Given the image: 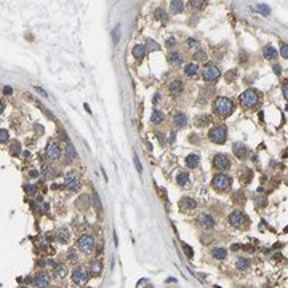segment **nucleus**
<instances>
[{
    "mask_svg": "<svg viewBox=\"0 0 288 288\" xmlns=\"http://www.w3.org/2000/svg\"><path fill=\"white\" fill-rule=\"evenodd\" d=\"M200 163V157L197 154H191L187 155V159H186V165L189 166V168H197Z\"/></svg>",
    "mask_w": 288,
    "mask_h": 288,
    "instance_id": "23",
    "label": "nucleus"
},
{
    "mask_svg": "<svg viewBox=\"0 0 288 288\" xmlns=\"http://www.w3.org/2000/svg\"><path fill=\"white\" fill-rule=\"evenodd\" d=\"M235 267L239 269V271H247V269L250 267V261L245 258H239L237 263H235Z\"/></svg>",
    "mask_w": 288,
    "mask_h": 288,
    "instance_id": "30",
    "label": "nucleus"
},
{
    "mask_svg": "<svg viewBox=\"0 0 288 288\" xmlns=\"http://www.w3.org/2000/svg\"><path fill=\"white\" fill-rule=\"evenodd\" d=\"M35 90H37V91H39V93H40V95H42V96H48V95H46V91H45L43 88H40V87H35Z\"/></svg>",
    "mask_w": 288,
    "mask_h": 288,
    "instance_id": "51",
    "label": "nucleus"
},
{
    "mask_svg": "<svg viewBox=\"0 0 288 288\" xmlns=\"http://www.w3.org/2000/svg\"><path fill=\"white\" fill-rule=\"evenodd\" d=\"M253 10L258 11V13H261V15H264V16H267L269 13H271V8H269L266 3H256L253 6Z\"/></svg>",
    "mask_w": 288,
    "mask_h": 288,
    "instance_id": "28",
    "label": "nucleus"
},
{
    "mask_svg": "<svg viewBox=\"0 0 288 288\" xmlns=\"http://www.w3.org/2000/svg\"><path fill=\"white\" fill-rule=\"evenodd\" d=\"M146 53H147V48H146V45H135L133 46V50H131V54L136 58V59H143L146 56Z\"/></svg>",
    "mask_w": 288,
    "mask_h": 288,
    "instance_id": "16",
    "label": "nucleus"
},
{
    "mask_svg": "<svg viewBox=\"0 0 288 288\" xmlns=\"http://www.w3.org/2000/svg\"><path fill=\"white\" fill-rule=\"evenodd\" d=\"M3 107H5V106H3V103H2V101H0V114L3 112Z\"/></svg>",
    "mask_w": 288,
    "mask_h": 288,
    "instance_id": "57",
    "label": "nucleus"
},
{
    "mask_svg": "<svg viewBox=\"0 0 288 288\" xmlns=\"http://www.w3.org/2000/svg\"><path fill=\"white\" fill-rule=\"evenodd\" d=\"M154 15H155L157 18H159L160 21H163V23H165L166 19H168V16H166V13H165V11L162 10V8H157V10L154 11Z\"/></svg>",
    "mask_w": 288,
    "mask_h": 288,
    "instance_id": "34",
    "label": "nucleus"
},
{
    "mask_svg": "<svg viewBox=\"0 0 288 288\" xmlns=\"http://www.w3.org/2000/svg\"><path fill=\"white\" fill-rule=\"evenodd\" d=\"M202 74H203V79H205L207 82H216L221 75V72H219V67L216 66V64H213V62H208L203 66L202 69Z\"/></svg>",
    "mask_w": 288,
    "mask_h": 288,
    "instance_id": "4",
    "label": "nucleus"
},
{
    "mask_svg": "<svg viewBox=\"0 0 288 288\" xmlns=\"http://www.w3.org/2000/svg\"><path fill=\"white\" fill-rule=\"evenodd\" d=\"M170 10H171V13H174V15H178V13H181L183 11V8H184V3L183 2H178V0H173V2H170Z\"/></svg>",
    "mask_w": 288,
    "mask_h": 288,
    "instance_id": "27",
    "label": "nucleus"
},
{
    "mask_svg": "<svg viewBox=\"0 0 288 288\" xmlns=\"http://www.w3.org/2000/svg\"><path fill=\"white\" fill-rule=\"evenodd\" d=\"M197 72H199V66L196 62H189V64H186V67H184V74H186V77H196L197 75Z\"/></svg>",
    "mask_w": 288,
    "mask_h": 288,
    "instance_id": "20",
    "label": "nucleus"
},
{
    "mask_svg": "<svg viewBox=\"0 0 288 288\" xmlns=\"http://www.w3.org/2000/svg\"><path fill=\"white\" fill-rule=\"evenodd\" d=\"M191 5L196 6V8H202L203 5H205V2H200V0H191Z\"/></svg>",
    "mask_w": 288,
    "mask_h": 288,
    "instance_id": "45",
    "label": "nucleus"
},
{
    "mask_svg": "<svg viewBox=\"0 0 288 288\" xmlns=\"http://www.w3.org/2000/svg\"><path fill=\"white\" fill-rule=\"evenodd\" d=\"M54 275H56L58 278H66L67 267L64 266V264H56V266H54Z\"/></svg>",
    "mask_w": 288,
    "mask_h": 288,
    "instance_id": "25",
    "label": "nucleus"
},
{
    "mask_svg": "<svg viewBox=\"0 0 288 288\" xmlns=\"http://www.w3.org/2000/svg\"><path fill=\"white\" fill-rule=\"evenodd\" d=\"M29 174L32 176V178H37V176H39V171H37V170H32V171H31Z\"/></svg>",
    "mask_w": 288,
    "mask_h": 288,
    "instance_id": "54",
    "label": "nucleus"
},
{
    "mask_svg": "<svg viewBox=\"0 0 288 288\" xmlns=\"http://www.w3.org/2000/svg\"><path fill=\"white\" fill-rule=\"evenodd\" d=\"M263 54H264V58H267V59H274L277 56V51H275V48H272V46H266V48L263 50Z\"/></svg>",
    "mask_w": 288,
    "mask_h": 288,
    "instance_id": "32",
    "label": "nucleus"
},
{
    "mask_svg": "<svg viewBox=\"0 0 288 288\" xmlns=\"http://www.w3.org/2000/svg\"><path fill=\"white\" fill-rule=\"evenodd\" d=\"M46 155H48V159H51V160H58L61 157V147L58 146L56 141L48 143V146H46Z\"/></svg>",
    "mask_w": 288,
    "mask_h": 288,
    "instance_id": "10",
    "label": "nucleus"
},
{
    "mask_svg": "<svg viewBox=\"0 0 288 288\" xmlns=\"http://www.w3.org/2000/svg\"><path fill=\"white\" fill-rule=\"evenodd\" d=\"M118 31H120V24H117V26H115L114 34H112V39H114V43H115V45L118 43Z\"/></svg>",
    "mask_w": 288,
    "mask_h": 288,
    "instance_id": "42",
    "label": "nucleus"
},
{
    "mask_svg": "<svg viewBox=\"0 0 288 288\" xmlns=\"http://www.w3.org/2000/svg\"><path fill=\"white\" fill-rule=\"evenodd\" d=\"M173 123H174V127H178V128H184L186 125H187V117H186V114H183V112H178L173 117Z\"/></svg>",
    "mask_w": 288,
    "mask_h": 288,
    "instance_id": "17",
    "label": "nucleus"
},
{
    "mask_svg": "<svg viewBox=\"0 0 288 288\" xmlns=\"http://www.w3.org/2000/svg\"><path fill=\"white\" fill-rule=\"evenodd\" d=\"M280 53H282V56H283V58H288V46H286V43H282V46H280Z\"/></svg>",
    "mask_w": 288,
    "mask_h": 288,
    "instance_id": "43",
    "label": "nucleus"
},
{
    "mask_svg": "<svg viewBox=\"0 0 288 288\" xmlns=\"http://www.w3.org/2000/svg\"><path fill=\"white\" fill-rule=\"evenodd\" d=\"M181 247H183V250H184V253H186V256H187L189 259H192V256H194V251H192V248L187 245V243H184V242H181Z\"/></svg>",
    "mask_w": 288,
    "mask_h": 288,
    "instance_id": "36",
    "label": "nucleus"
},
{
    "mask_svg": "<svg viewBox=\"0 0 288 288\" xmlns=\"http://www.w3.org/2000/svg\"><path fill=\"white\" fill-rule=\"evenodd\" d=\"M213 163L218 170H227L230 166V160L226 154H216L215 159H213Z\"/></svg>",
    "mask_w": 288,
    "mask_h": 288,
    "instance_id": "9",
    "label": "nucleus"
},
{
    "mask_svg": "<svg viewBox=\"0 0 288 288\" xmlns=\"http://www.w3.org/2000/svg\"><path fill=\"white\" fill-rule=\"evenodd\" d=\"M179 207H181L183 211H189V210H192V208L197 207V202L194 200L192 197H183V199L179 200Z\"/></svg>",
    "mask_w": 288,
    "mask_h": 288,
    "instance_id": "14",
    "label": "nucleus"
},
{
    "mask_svg": "<svg viewBox=\"0 0 288 288\" xmlns=\"http://www.w3.org/2000/svg\"><path fill=\"white\" fill-rule=\"evenodd\" d=\"M77 247H79V250H82L83 253H88V251L93 250V247H95V239H93V235H90V234H83L77 240Z\"/></svg>",
    "mask_w": 288,
    "mask_h": 288,
    "instance_id": "6",
    "label": "nucleus"
},
{
    "mask_svg": "<svg viewBox=\"0 0 288 288\" xmlns=\"http://www.w3.org/2000/svg\"><path fill=\"white\" fill-rule=\"evenodd\" d=\"M240 101H242V104L248 109L255 107L258 103H259V91L253 90V88H248L245 90L242 95H240Z\"/></svg>",
    "mask_w": 288,
    "mask_h": 288,
    "instance_id": "2",
    "label": "nucleus"
},
{
    "mask_svg": "<svg viewBox=\"0 0 288 288\" xmlns=\"http://www.w3.org/2000/svg\"><path fill=\"white\" fill-rule=\"evenodd\" d=\"M194 58H196L197 61H205V59H207V53L202 51V50H197L196 54H194Z\"/></svg>",
    "mask_w": 288,
    "mask_h": 288,
    "instance_id": "39",
    "label": "nucleus"
},
{
    "mask_svg": "<svg viewBox=\"0 0 288 288\" xmlns=\"http://www.w3.org/2000/svg\"><path fill=\"white\" fill-rule=\"evenodd\" d=\"M186 45H187V46H197L199 42L196 39H187V40H186Z\"/></svg>",
    "mask_w": 288,
    "mask_h": 288,
    "instance_id": "46",
    "label": "nucleus"
},
{
    "mask_svg": "<svg viewBox=\"0 0 288 288\" xmlns=\"http://www.w3.org/2000/svg\"><path fill=\"white\" fill-rule=\"evenodd\" d=\"M103 250H104V248H103V245H98V247H96V255L99 256L101 253H103Z\"/></svg>",
    "mask_w": 288,
    "mask_h": 288,
    "instance_id": "52",
    "label": "nucleus"
},
{
    "mask_svg": "<svg viewBox=\"0 0 288 288\" xmlns=\"http://www.w3.org/2000/svg\"><path fill=\"white\" fill-rule=\"evenodd\" d=\"M213 107H215V112L219 117H229L232 112H234V103H232L229 98H224V96L218 98L215 101V104H213Z\"/></svg>",
    "mask_w": 288,
    "mask_h": 288,
    "instance_id": "1",
    "label": "nucleus"
},
{
    "mask_svg": "<svg viewBox=\"0 0 288 288\" xmlns=\"http://www.w3.org/2000/svg\"><path fill=\"white\" fill-rule=\"evenodd\" d=\"M24 191H26L27 194H35L37 187H35L34 184H26V186H24Z\"/></svg>",
    "mask_w": 288,
    "mask_h": 288,
    "instance_id": "41",
    "label": "nucleus"
},
{
    "mask_svg": "<svg viewBox=\"0 0 288 288\" xmlns=\"http://www.w3.org/2000/svg\"><path fill=\"white\" fill-rule=\"evenodd\" d=\"M239 248H240V245H237V243H235V245H232V250H234V251H237Z\"/></svg>",
    "mask_w": 288,
    "mask_h": 288,
    "instance_id": "56",
    "label": "nucleus"
},
{
    "mask_svg": "<svg viewBox=\"0 0 288 288\" xmlns=\"http://www.w3.org/2000/svg\"><path fill=\"white\" fill-rule=\"evenodd\" d=\"M197 221H199L200 227H202V229H205V230H211L213 227H215V224H216L215 219H213L210 215H207V213H202V215H199Z\"/></svg>",
    "mask_w": 288,
    "mask_h": 288,
    "instance_id": "11",
    "label": "nucleus"
},
{
    "mask_svg": "<svg viewBox=\"0 0 288 288\" xmlns=\"http://www.w3.org/2000/svg\"><path fill=\"white\" fill-rule=\"evenodd\" d=\"M66 141H67V144H66V154H67V157H69V159H75V157H77V151L74 149V146L71 144V141H69L67 138H66Z\"/></svg>",
    "mask_w": 288,
    "mask_h": 288,
    "instance_id": "31",
    "label": "nucleus"
},
{
    "mask_svg": "<svg viewBox=\"0 0 288 288\" xmlns=\"http://www.w3.org/2000/svg\"><path fill=\"white\" fill-rule=\"evenodd\" d=\"M215 288H221V286H218V285H216V286H215Z\"/></svg>",
    "mask_w": 288,
    "mask_h": 288,
    "instance_id": "59",
    "label": "nucleus"
},
{
    "mask_svg": "<svg viewBox=\"0 0 288 288\" xmlns=\"http://www.w3.org/2000/svg\"><path fill=\"white\" fill-rule=\"evenodd\" d=\"M93 203H95V207H96V208H101V202H99V197H98V194H96V192L93 194Z\"/></svg>",
    "mask_w": 288,
    "mask_h": 288,
    "instance_id": "44",
    "label": "nucleus"
},
{
    "mask_svg": "<svg viewBox=\"0 0 288 288\" xmlns=\"http://www.w3.org/2000/svg\"><path fill=\"white\" fill-rule=\"evenodd\" d=\"M166 45H168V46H174L176 45V39H174V37H170V39L166 40Z\"/></svg>",
    "mask_w": 288,
    "mask_h": 288,
    "instance_id": "49",
    "label": "nucleus"
},
{
    "mask_svg": "<svg viewBox=\"0 0 288 288\" xmlns=\"http://www.w3.org/2000/svg\"><path fill=\"white\" fill-rule=\"evenodd\" d=\"M274 71H275L277 75H280V74H282V67L280 66H274Z\"/></svg>",
    "mask_w": 288,
    "mask_h": 288,
    "instance_id": "53",
    "label": "nucleus"
},
{
    "mask_svg": "<svg viewBox=\"0 0 288 288\" xmlns=\"http://www.w3.org/2000/svg\"><path fill=\"white\" fill-rule=\"evenodd\" d=\"M56 237H58V240L61 243H66V242H69V230L67 229H59L58 230V234H56Z\"/></svg>",
    "mask_w": 288,
    "mask_h": 288,
    "instance_id": "29",
    "label": "nucleus"
},
{
    "mask_svg": "<svg viewBox=\"0 0 288 288\" xmlns=\"http://www.w3.org/2000/svg\"><path fill=\"white\" fill-rule=\"evenodd\" d=\"M251 178H253L251 170H243L242 174H240V179H242V183H250V181H251Z\"/></svg>",
    "mask_w": 288,
    "mask_h": 288,
    "instance_id": "33",
    "label": "nucleus"
},
{
    "mask_svg": "<svg viewBox=\"0 0 288 288\" xmlns=\"http://www.w3.org/2000/svg\"><path fill=\"white\" fill-rule=\"evenodd\" d=\"M230 183H232L230 176H227V174H224V173H219V174H216L215 178H213L211 186H213L216 191H226L229 186H230Z\"/></svg>",
    "mask_w": 288,
    "mask_h": 288,
    "instance_id": "5",
    "label": "nucleus"
},
{
    "mask_svg": "<svg viewBox=\"0 0 288 288\" xmlns=\"http://www.w3.org/2000/svg\"><path fill=\"white\" fill-rule=\"evenodd\" d=\"M234 154H235V157H239V159H243L247 155V146L243 143H235L234 144Z\"/></svg>",
    "mask_w": 288,
    "mask_h": 288,
    "instance_id": "21",
    "label": "nucleus"
},
{
    "mask_svg": "<svg viewBox=\"0 0 288 288\" xmlns=\"http://www.w3.org/2000/svg\"><path fill=\"white\" fill-rule=\"evenodd\" d=\"M3 95H5V96H10V95H13V88H11V87H8V85H6V87H3Z\"/></svg>",
    "mask_w": 288,
    "mask_h": 288,
    "instance_id": "47",
    "label": "nucleus"
},
{
    "mask_svg": "<svg viewBox=\"0 0 288 288\" xmlns=\"http://www.w3.org/2000/svg\"><path fill=\"white\" fill-rule=\"evenodd\" d=\"M259 120H261V122L264 120V114H263V112H259Z\"/></svg>",
    "mask_w": 288,
    "mask_h": 288,
    "instance_id": "58",
    "label": "nucleus"
},
{
    "mask_svg": "<svg viewBox=\"0 0 288 288\" xmlns=\"http://www.w3.org/2000/svg\"><path fill=\"white\" fill-rule=\"evenodd\" d=\"M90 274L95 275V277H99L101 274H103V261H101V259H95V261L91 263Z\"/></svg>",
    "mask_w": 288,
    "mask_h": 288,
    "instance_id": "15",
    "label": "nucleus"
},
{
    "mask_svg": "<svg viewBox=\"0 0 288 288\" xmlns=\"http://www.w3.org/2000/svg\"><path fill=\"white\" fill-rule=\"evenodd\" d=\"M176 181H178V184L183 186V187H187V186L191 184L189 173H186V171H179V173H178V178H176Z\"/></svg>",
    "mask_w": 288,
    "mask_h": 288,
    "instance_id": "22",
    "label": "nucleus"
},
{
    "mask_svg": "<svg viewBox=\"0 0 288 288\" xmlns=\"http://www.w3.org/2000/svg\"><path fill=\"white\" fill-rule=\"evenodd\" d=\"M208 138L211 139L215 144H222L227 139V128L226 127H215V128H211L210 130V133H208Z\"/></svg>",
    "mask_w": 288,
    "mask_h": 288,
    "instance_id": "3",
    "label": "nucleus"
},
{
    "mask_svg": "<svg viewBox=\"0 0 288 288\" xmlns=\"http://www.w3.org/2000/svg\"><path fill=\"white\" fill-rule=\"evenodd\" d=\"M286 95H288V87H286V83H283V96L286 98Z\"/></svg>",
    "mask_w": 288,
    "mask_h": 288,
    "instance_id": "55",
    "label": "nucleus"
},
{
    "mask_svg": "<svg viewBox=\"0 0 288 288\" xmlns=\"http://www.w3.org/2000/svg\"><path fill=\"white\" fill-rule=\"evenodd\" d=\"M50 283V275L46 272H42V274H37L35 278H34V285L37 288H46Z\"/></svg>",
    "mask_w": 288,
    "mask_h": 288,
    "instance_id": "13",
    "label": "nucleus"
},
{
    "mask_svg": "<svg viewBox=\"0 0 288 288\" xmlns=\"http://www.w3.org/2000/svg\"><path fill=\"white\" fill-rule=\"evenodd\" d=\"M133 162H135V166H136L138 173H143V165H141V162H139L138 154H133Z\"/></svg>",
    "mask_w": 288,
    "mask_h": 288,
    "instance_id": "37",
    "label": "nucleus"
},
{
    "mask_svg": "<svg viewBox=\"0 0 288 288\" xmlns=\"http://www.w3.org/2000/svg\"><path fill=\"white\" fill-rule=\"evenodd\" d=\"M19 143H18V141H13V144L10 146V152L13 154V155H18V154H19Z\"/></svg>",
    "mask_w": 288,
    "mask_h": 288,
    "instance_id": "38",
    "label": "nucleus"
},
{
    "mask_svg": "<svg viewBox=\"0 0 288 288\" xmlns=\"http://www.w3.org/2000/svg\"><path fill=\"white\" fill-rule=\"evenodd\" d=\"M67 258L71 259V261H74V263H77V255L74 253V251H71V253L67 255Z\"/></svg>",
    "mask_w": 288,
    "mask_h": 288,
    "instance_id": "50",
    "label": "nucleus"
},
{
    "mask_svg": "<svg viewBox=\"0 0 288 288\" xmlns=\"http://www.w3.org/2000/svg\"><path fill=\"white\" fill-rule=\"evenodd\" d=\"M168 61H170L171 66H179V64L183 62V58H181V54L178 51H174V53H171L168 56Z\"/></svg>",
    "mask_w": 288,
    "mask_h": 288,
    "instance_id": "26",
    "label": "nucleus"
},
{
    "mask_svg": "<svg viewBox=\"0 0 288 288\" xmlns=\"http://www.w3.org/2000/svg\"><path fill=\"white\" fill-rule=\"evenodd\" d=\"M8 138H10V136H8L6 130H0V143H6Z\"/></svg>",
    "mask_w": 288,
    "mask_h": 288,
    "instance_id": "40",
    "label": "nucleus"
},
{
    "mask_svg": "<svg viewBox=\"0 0 288 288\" xmlns=\"http://www.w3.org/2000/svg\"><path fill=\"white\" fill-rule=\"evenodd\" d=\"M183 91V82L181 80H173L170 83V93L173 96H179Z\"/></svg>",
    "mask_w": 288,
    "mask_h": 288,
    "instance_id": "19",
    "label": "nucleus"
},
{
    "mask_svg": "<svg viewBox=\"0 0 288 288\" xmlns=\"http://www.w3.org/2000/svg\"><path fill=\"white\" fill-rule=\"evenodd\" d=\"M235 75H237V74H235V71L227 72V74H226V80H234V79H235Z\"/></svg>",
    "mask_w": 288,
    "mask_h": 288,
    "instance_id": "48",
    "label": "nucleus"
},
{
    "mask_svg": "<svg viewBox=\"0 0 288 288\" xmlns=\"http://www.w3.org/2000/svg\"><path fill=\"white\" fill-rule=\"evenodd\" d=\"M151 120H152V123H154V125H160L163 120H165V115H163L162 110L155 109L154 112H152V115H151Z\"/></svg>",
    "mask_w": 288,
    "mask_h": 288,
    "instance_id": "24",
    "label": "nucleus"
},
{
    "mask_svg": "<svg viewBox=\"0 0 288 288\" xmlns=\"http://www.w3.org/2000/svg\"><path fill=\"white\" fill-rule=\"evenodd\" d=\"M88 277H90V274L87 272V269L82 267V266L75 267L74 272H72V280H74V283H77V285H85L88 282Z\"/></svg>",
    "mask_w": 288,
    "mask_h": 288,
    "instance_id": "7",
    "label": "nucleus"
},
{
    "mask_svg": "<svg viewBox=\"0 0 288 288\" xmlns=\"http://www.w3.org/2000/svg\"><path fill=\"white\" fill-rule=\"evenodd\" d=\"M211 256L215 259H219V261H222V259H226L227 256V250L222 248V247H215L211 250Z\"/></svg>",
    "mask_w": 288,
    "mask_h": 288,
    "instance_id": "18",
    "label": "nucleus"
},
{
    "mask_svg": "<svg viewBox=\"0 0 288 288\" xmlns=\"http://www.w3.org/2000/svg\"><path fill=\"white\" fill-rule=\"evenodd\" d=\"M64 186H66L69 191H74V192L80 189V181H79V178H77L75 171H69V173H67V176L64 178Z\"/></svg>",
    "mask_w": 288,
    "mask_h": 288,
    "instance_id": "8",
    "label": "nucleus"
},
{
    "mask_svg": "<svg viewBox=\"0 0 288 288\" xmlns=\"http://www.w3.org/2000/svg\"><path fill=\"white\" fill-rule=\"evenodd\" d=\"M243 221H245V215L240 210H235V211H232L229 215V222L234 227H240L243 224Z\"/></svg>",
    "mask_w": 288,
    "mask_h": 288,
    "instance_id": "12",
    "label": "nucleus"
},
{
    "mask_svg": "<svg viewBox=\"0 0 288 288\" xmlns=\"http://www.w3.org/2000/svg\"><path fill=\"white\" fill-rule=\"evenodd\" d=\"M147 46H149V50H152V51H159L160 50V45L157 43L155 40H152V39H147Z\"/></svg>",
    "mask_w": 288,
    "mask_h": 288,
    "instance_id": "35",
    "label": "nucleus"
}]
</instances>
